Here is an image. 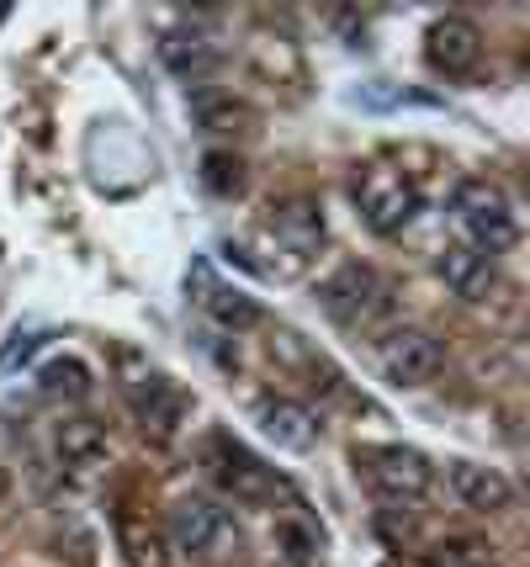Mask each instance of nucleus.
Segmentation results:
<instances>
[{
	"label": "nucleus",
	"instance_id": "aec40b11",
	"mask_svg": "<svg viewBox=\"0 0 530 567\" xmlns=\"http://www.w3.org/2000/svg\"><path fill=\"white\" fill-rule=\"evenodd\" d=\"M277 551L292 567H319V530L308 519H277Z\"/></svg>",
	"mask_w": 530,
	"mask_h": 567
},
{
	"label": "nucleus",
	"instance_id": "7ed1b4c3",
	"mask_svg": "<svg viewBox=\"0 0 530 567\" xmlns=\"http://www.w3.org/2000/svg\"><path fill=\"white\" fill-rule=\"evenodd\" d=\"M355 462L366 472V483L393 504H419L435 488V467L414 445H366V451H355Z\"/></svg>",
	"mask_w": 530,
	"mask_h": 567
},
{
	"label": "nucleus",
	"instance_id": "6e6552de",
	"mask_svg": "<svg viewBox=\"0 0 530 567\" xmlns=\"http://www.w3.org/2000/svg\"><path fill=\"white\" fill-rule=\"evenodd\" d=\"M425 59H429V70L456 80V74H467L482 59V32L467 17H440L425 32Z\"/></svg>",
	"mask_w": 530,
	"mask_h": 567
},
{
	"label": "nucleus",
	"instance_id": "f257e3e1",
	"mask_svg": "<svg viewBox=\"0 0 530 567\" xmlns=\"http://www.w3.org/2000/svg\"><path fill=\"white\" fill-rule=\"evenodd\" d=\"M451 223L461 234V245L482 249L488 260L505 255L515 239H520V218H515V202L493 186V181H456L451 192Z\"/></svg>",
	"mask_w": 530,
	"mask_h": 567
},
{
	"label": "nucleus",
	"instance_id": "f03ea898",
	"mask_svg": "<svg viewBox=\"0 0 530 567\" xmlns=\"http://www.w3.org/2000/svg\"><path fill=\"white\" fill-rule=\"evenodd\" d=\"M419 186H414V175L398 171V165H366L361 181H355V207H361V223L382 234V239H393V234H404L408 223L419 218Z\"/></svg>",
	"mask_w": 530,
	"mask_h": 567
},
{
	"label": "nucleus",
	"instance_id": "dca6fc26",
	"mask_svg": "<svg viewBox=\"0 0 530 567\" xmlns=\"http://www.w3.org/2000/svg\"><path fill=\"white\" fill-rule=\"evenodd\" d=\"M159 59H165L180 80H191V85H202L207 74L218 70V49L207 43L202 32H170V38L159 43Z\"/></svg>",
	"mask_w": 530,
	"mask_h": 567
},
{
	"label": "nucleus",
	"instance_id": "39448f33",
	"mask_svg": "<svg viewBox=\"0 0 530 567\" xmlns=\"http://www.w3.org/2000/svg\"><path fill=\"white\" fill-rule=\"evenodd\" d=\"M271 213L277 218L266 223V239L277 245L287 276H303L308 260L324 249V207L313 197H292V202H281V207H271Z\"/></svg>",
	"mask_w": 530,
	"mask_h": 567
},
{
	"label": "nucleus",
	"instance_id": "f3484780",
	"mask_svg": "<svg viewBox=\"0 0 530 567\" xmlns=\"http://www.w3.org/2000/svg\"><path fill=\"white\" fill-rule=\"evenodd\" d=\"M197 302H202V313L218 323V329H233V334L260 323V302L245 292H233V287H207L202 281V297H197Z\"/></svg>",
	"mask_w": 530,
	"mask_h": 567
},
{
	"label": "nucleus",
	"instance_id": "412c9836",
	"mask_svg": "<svg viewBox=\"0 0 530 567\" xmlns=\"http://www.w3.org/2000/svg\"><path fill=\"white\" fill-rule=\"evenodd\" d=\"M202 186L212 197H239L245 192V165L224 148H212V154H202Z\"/></svg>",
	"mask_w": 530,
	"mask_h": 567
},
{
	"label": "nucleus",
	"instance_id": "6ab92c4d",
	"mask_svg": "<svg viewBox=\"0 0 530 567\" xmlns=\"http://www.w3.org/2000/svg\"><path fill=\"white\" fill-rule=\"evenodd\" d=\"M38 382H43V393L49 398H70V403H80V398L91 393V367L75 361V355H59V361H49V367L38 371Z\"/></svg>",
	"mask_w": 530,
	"mask_h": 567
},
{
	"label": "nucleus",
	"instance_id": "9b49d317",
	"mask_svg": "<svg viewBox=\"0 0 530 567\" xmlns=\"http://www.w3.org/2000/svg\"><path fill=\"white\" fill-rule=\"evenodd\" d=\"M218 483H224V494H233L239 504H266V498L277 494V477L271 467L250 456V451H239V445H218Z\"/></svg>",
	"mask_w": 530,
	"mask_h": 567
},
{
	"label": "nucleus",
	"instance_id": "1a4fd4ad",
	"mask_svg": "<svg viewBox=\"0 0 530 567\" xmlns=\"http://www.w3.org/2000/svg\"><path fill=\"white\" fill-rule=\"evenodd\" d=\"M446 483H451V494L461 498L467 509H478V515H505L509 504H515V483H509L499 467H478V462H451Z\"/></svg>",
	"mask_w": 530,
	"mask_h": 567
},
{
	"label": "nucleus",
	"instance_id": "a211bd4d",
	"mask_svg": "<svg viewBox=\"0 0 530 567\" xmlns=\"http://www.w3.org/2000/svg\"><path fill=\"white\" fill-rule=\"evenodd\" d=\"M191 112H197V123H202L207 133H250V123H254V112L245 101L218 96V91H202V96L191 101Z\"/></svg>",
	"mask_w": 530,
	"mask_h": 567
},
{
	"label": "nucleus",
	"instance_id": "f8f14e48",
	"mask_svg": "<svg viewBox=\"0 0 530 567\" xmlns=\"http://www.w3.org/2000/svg\"><path fill=\"white\" fill-rule=\"evenodd\" d=\"M435 271H440V281H446L456 297H467V302H478V297L493 287V260L472 245H446L440 260H435Z\"/></svg>",
	"mask_w": 530,
	"mask_h": 567
},
{
	"label": "nucleus",
	"instance_id": "2eb2a0df",
	"mask_svg": "<svg viewBox=\"0 0 530 567\" xmlns=\"http://www.w3.org/2000/svg\"><path fill=\"white\" fill-rule=\"evenodd\" d=\"M59 467H70V472H91V467H102L106 462V424L96 420H70V424H59Z\"/></svg>",
	"mask_w": 530,
	"mask_h": 567
},
{
	"label": "nucleus",
	"instance_id": "4be33fe9",
	"mask_svg": "<svg viewBox=\"0 0 530 567\" xmlns=\"http://www.w3.org/2000/svg\"><path fill=\"white\" fill-rule=\"evenodd\" d=\"M43 340H49L43 329H17V334H11V346L0 350V371H17L22 361H32V355L43 350Z\"/></svg>",
	"mask_w": 530,
	"mask_h": 567
},
{
	"label": "nucleus",
	"instance_id": "0eeeda50",
	"mask_svg": "<svg viewBox=\"0 0 530 567\" xmlns=\"http://www.w3.org/2000/svg\"><path fill=\"white\" fill-rule=\"evenodd\" d=\"M170 542H176L186 557L212 563V557H224L228 546L239 542V530H233V519H228L218 504L186 498V504H176V515H170Z\"/></svg>",
	"mask_w": 530,
	"mask_h": 567
},
{
	"label": "nucleus",
	"instance_id": "ddd939ff",
	"mask_svg": "<svg viewBox=\"0 0 530 567\" xmlns=\"http://www.w3.org/2000/svg\"><path fill=\"white\" fill-rule=\"evenodd\" d=\"M117 551L127 567H170V536L154 525L149 515H117Z\"/></svg>",
	"mask_w": 530,
	"mask_h": 567
},
{
	"label": "nucleus",
	"instance_id": "20e7f679",
	"mask_svg": "<svg viewBox=\"0 0 530 567\" xmlns=\"http://www.w3.org/2000/svg\"><path fill=\"white\" fill-rule=\"evenodd\" d=\"M319 302H324V313L334 323L366 329V323H377L382 313H387L393 292H387V281H382L372 266H340V271L319 287Z\"/></svg>",
	"mask_w": 530,
	"mask_h": 567
},
{
	"label": "nucleus",
	"instance_id": "5701e85b",
	"mask_svg": "<svg viewBox=\"0 0 530 567\" xmlns=\"http://www.w3.org/2000/svg\"><path fill=\"white\" fill-rule=\"evenodd\" d=\"M478 567H488V563H478Z\"/></svg>",
	"mask_w": 530,
	"mask_h": 567
},
{
	"label": "nucleus",
	"instance_id": "4468645a",
	"mask_svg": "<svg viewBox=\"0 0 530 567\" xmlns=\"http://www.w3.org/2000/svg\"><path fill=\"white\" fill-rule=\"evenodd\" d=\"M260 430L281 451H308V445L319 441V420L308 414L303 403H292V398H266L260 403Z\"/></svg>",
	"mask_w": 530,
	"mask_h": 567
},
{
	"label": "nucleus",
	"instance_id": "9d476101",
	"mask_svg": "<svg viewBox=\"0 0 530 567\" xmlns=\"http://www.w3.org/2000/svg\"><path fill=\"white\" fill-rule=\"evenodd\" d=\"M186 409H191L186 393H180L176 382H165V377H144L138 393H133V414L144 424V435H154V441H176Z\"/></svg>",
	"mask_w": 530,
	"mask_h": 567
},
{
	"label": "nucleus",
	"instance_id": "423d86ee",
	"mask_svg": "<svg viewBox=\"0 0 530 567\" xmlns=\"http://www.w3.org/2000/svg\"><path fill=\"white\" fill-rule=\"evenodd\" d=\"M440 361H446L440 340L429 329H414V323H404V329H393V334L377 340V367L393 388H425V382H435Z\"/></svg>",
	"mask_w": 530,
	"mask_h": 567
}]
</instances>
